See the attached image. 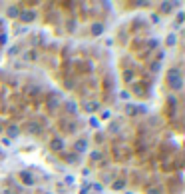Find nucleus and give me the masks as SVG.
<instances>
[{
  "instance_id": "nucleus-10",
  "label": "nucleus",
  "mask_w": 185,
  "mask_h": 194,
  "mask_svg": "<svg viewBox=\"0 0 185 194\" xmlns=\"http://www.w3.org/2000/svg\"><path fill=\"white\" fill-rule=\"evenodd\" d=\"M111 188H114V190H123V188H125V182H123V180H116Z\"/></svg>"
},
{
  "instance_id": "nucleus-3",
  "label": "nucleus",
  "mask_w": 185,
  "mask_h": 194,
  "mask_svg": "<svg viewBox=\"0 0 185 194\" xmlns=\"http://www.w3.org/2000/svg\"><path fill=\"white\" fill-rule=\"evenodd\" d=\"M36 16H38V14L34 10H24V12L18 14V18H20L22 22H32V20H36Z\"/></svg>"
},
{
  "instance_id": "nucleus-19",
  "label": "nucleus",
  "mask_w": 185,
  "mask_h": 194,
  "mask_svg": "<svg viewBox=\"0 0 185 194\" xmlns=\"http://www.w3.org/2000/svg\"><path fill=\"white\" fill-rule=\"evenodd\" d=\"M109 116H111V112H109V110H104V112H102V118H104V120H106V118H109Z\"/></svg>"
},
{
  "instance_id": "nucleus-25",
  "label": "nucleus",
  "mask_w": 185,
  "mask_h": 194,
  "mask_svg": "<svg viewBox=\"0 0 185 194\" xmlns=\"http://www.w3.org/2000/svg\"><path fill=\"white\" fill-rule=\"evenodd\" d=\"M12 194H14V192H12Z\"/></svg>"
},
{
  "instance_id": "nucleus-16",
  "label": "nucleus",
  "mask_w": 185,
  "mask_h": 194,
  "mask_svg": "<svg viewBox=\"0 0 185 194\" xmlns=\"http://www.w3.org/2000/svg\"><path fill=\"white\" fill-rule=\"evenodd\" d=\"M8 54H10V56L18 54V46H12V48H8Z\"/></svg>"
},
{
  "instance_id": "nucleus-22",
  "label": "nucleus",
  "mask_w": 185,
  "mask_h": 194,
  "mask_svg": "<svg viewBox=\"0 0 185 194\" xmlns=\"http://www.w3.org/2000/svg\"><path fill=\"white\" fill-rule=\"evenodd\" d=\"M120 98H123V100H128V98H130V94H128V92H120Z\"/></svg>"
},
{
  "instance_id": "nucleus-4",
  "label": "nucleus",
  "mask_w": 185,
  "mask_h": 194,
  "mask_svg": "<svg viewBox=\"0 0 185 194\" xmlns=\"http://www.w3.org/2000/svg\"><path fill=\"white\" fill-rule=\"evenodd\" d=\"M20 178H22V182H26L28 186H32V184H34V176L30 174V172H26V170L20 172Z\"/></svg>"
},
{
  "instance_id": "nucleus-24",
  "label": "nucleus",
  "mask_w": 185,
  "mask_h": 194,
  "mask_svg": "<svg viewBox=\"0 0 185 194\" xmlns=\"http://www.w3.org/2000/svg\"><path fill=\"white\" fill-rule=\"evenodd\" d=\"M149 194H161V190H149Z\"/></svg>"
},
{
  "instance_id": "nucleus-15",
  "label": "nucleus",
  "mask_w": 185,
  "mask_h": 194,
  "mask_svg": "<svg viewBox=\"0 0 185 194\" xmlns=\"http://www.w3.org/2000/svg\"><path fill=\"white\" fill-rule=\"evenodd\" d=\"M90 124L94 126V128H100V120L98 118H90Z\"/></svg>"
},
{
  "instance_id": "nucleus-18",
  "label": "nucleus",
  "mask_w": 185,
  "mask_h": 194,
  "mask_svg": "<svg viewBox=\"0 0 185 194\" xmlns=\"http://www.w3.org/2000/svg\"><path fill=\"white\" fill-rule=\"evenodd\" d=\"M28 56V60H34L36 58V52H28V54H24V58Z\"/></svg>"
},
{
  "instance_id": "nucleus-2",
  "label": "nucleus",
  "mask_w": 185,
  "mask_h": 194,
  "mask_svg": "<svg viewBox=\"0 0 185 194\" xmlns=\"http://www.w3.org/2000/svg\"><path fill=\"white\" fill-rule=\"evenodd\" d=\"M86 150H88V138H80V140L74 142V152L76 154H84Z\"/></svg>"
},
{
  "instance_id": "nucleus-1",
  "label": "nucleus",
  "mask_w": 185,
  "mask_h": 194,
  "mask_svg": "<svg viewBox=\"0 0 185 194\" xmlns=\"http://www.w3.org/2000/svg\"><path fill=\"white\" fill-rule=\"evenodd\" d=\"M167 84H169V90H175V92H179L181 88H183V78H181V74H179V70H177V68L169 70Z\"/></svg>"
},
{
  "instance_id": "nucleus-17",
  "label": "nucleus",
  "mask_w": 185,
  "mask_h": 194,
  "mask_svg": "<svg viewBox=\"0 0 185 194\" xmlns=\"http://www.w3.org/2000/svg\"><path fill=\"white\" fill-rule=\"evenodd\" d=\"M92 188H94V190H96V192H102V190H104V186H102V184H92Z\"/></svg>"
},
{
  "instance_id": "nucleus-12",
  "label": "nucleus",
  "mask_w": 185,
  "mask_h": 194,
  "mask_svg": "<svg viewBox=\"0 0 185 194\" xmlns=\"http://www.w3.org/2000/svg\"><path fill=\"white\" fill-rule=\"evenodd\" d=\"M86 110H88V112H94V110H98V102H90V104L86 106Z\"/></svg>"
},
{
  "instance_id": "nucleus-13",
  "label": "nucleus",
  "mask_w": 185,
  "mask_h": 194,
  "mask_svg": "<svg viewBox=\"0 0 185 194\" xmlns=\"http://www.w3.org/2000/svg\"><path fill=\"white\" fill-rule=\"evenodd\" d=\"M90 156H92V160H102V152H100V150H94Z\"/></svg>"
},
{
  "instance_id": "nucleus-9",
  "label": "nucleus",
  "mask_w": 185,
  "mask_h": 194,
  "mask_svg": "<svg viewBox=\"0 0 185 194\" xmlns=\"http://www.w3.org/2000/svg\"><path fill=\"white\" fill-rule=\"evenodd\" d=\"M175 40H177V36L171 32V34H167V38H165V44H169V46H173L175 44Z\"/></svg>"
},
{
  "instance_id": "nucleus-8",
  "label": "nucleus",
  "mask_w": 185,
  "mask_h": 194,
  "mask_svg": "<svg viewBox=\"0 0 185 194\" xmlns=\"http://www.w3.org/2000/svg\"><path fill=\"white\" fill-rule=\"evenodd\" d=\"M18 14H20V10H18L16 6H10V8H8V12H6V16H8V18H16Z\"/></svg>"
},
{
  "instance_id": "nucleus-21",
  "label": "nucleus",
  "mask_w": 185,
  "mask_h": 194,
  "mask_svg": "<svg viewBox=\"0 0 185 194\" xmlns=\"http://www.w3.org/2000/svg\"><path fill=\"white\" fill-rule=\"evenodd\" d=\"M74 180H76L74 176H66V184H74Z\"/></svg>"
},
{
  "instance_id": "nucleus-11",
  "label": "nucleus",
  "mask_w": 185,
  "mask_h": 194,
  "mask_svg": "<svg viewBox=\"0 0 185 194\" xmlns=\"http://www.w3.org/2000/svg\"><path fill=\"white\" fill-rule=\"evenodd\" d=\"M66 106H68V112H74V114H76V112H78V106H76V104H74V102H68V104H66Z\"/></svg>"
},
{
  "instance_id": "nucleus-23",
  "label": "nucleus",
  "mask_w": 185,
  "mask_h": 194,
  "mask_svg": "<svg viewBox=\"0 0 185 194\" xmlns=\"http://www.w3.org/2000/svg\"><path fill=\"white\" fill-rule=\"evenodd\" d=\"M163 12H171V4H163Z\"/></svg>"
},
{
  "instance_id": "nucleus-14",
  "label": "nucleus",
  "mask_w": 185,
  "mask_h": 194,
  "mask_svg": "<svg viewBox=\"0 0 185 194\" xmlns=\"http://www.w3.org/2000/svg\"><path fill=\"white\" fill-rule=\"evenodd\" d=\"M159 46V38H153V40H149V48H157Z\"/></svg>"
},
{
  "instance_id": "nucleus-5",
  "label": "nucleus",
  "mask_w": 185,
  "mask_h": 194,
  "mask_svg": "<svg viewBox=\"0 0 185 194\" xmlns=\"http://www.w3.org/2000/svg\"><path fill=\"white\" fill-rule=\"evenodd\" d=\"M18 132H20V130H18V126H16V124H12L10 128H8V136H10L8 140H14V138L18 136Z\"/></svg>"
},
{
  "instance_id": "nucleus-20",
  "label": "nucleus",
  "mask_w": 185,
  "mask_h": 194,
  "mask_svg": "<svg viewBox=\"0 0 185 194\" xmlns=\"http://www.w3.org/2000/svg\"><path fill=\"white\" fill-rule=\"evenodd\" d=\"M6 40H8V36H6V34H0V44H6Z\"/></svg>"
},
{
  "instance_id": "nucleus-7",
  "label": "nucleus",
  "mask_w": 185,
  "mask_h": 194,
  "mask_svg": "<svg viewBox=\"0 0 185 194\" xmlns=\"http://www.w3.org/2000/svg\"><path fill=\"white\" fill-rule=\"evenodd\" d=\"M52 148L54 150H62L64 148V140H62V138H54V140H52Z\"/></svg>"
},
{
  "instance_id": "nucleus-6",
  "label": "nucleus",
  "mask_w": 185,
  "mask_h": 194,
  "mask_svg": "<svg viewBox=\"0 0 185 194\" xmlns=\"http://www.w3.org/2000/svg\"><path fill=\"white\" fill-rule=\"evenodd\" d=\"M92 34L94 36H102L104 34V26H102V24H94V26H92Z\"/></svg>"
}]
</instances>
